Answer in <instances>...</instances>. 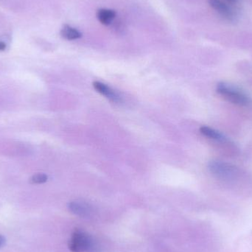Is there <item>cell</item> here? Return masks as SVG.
<instances>
[{
  "mask_svg": "<svg viewBox=\"0 0 252 252\" xmlns=\"http://www.w3.org/2000/svg\"><path fill=\"white\" fill-rule=\"evenodd\" d=\"M47 175L44 174V173H38V174L34 175L32 178H31V181L32 184H43L45 183L47 181Z\"/></svg>",
  "mask_w": 252,
  "mask_h": 252,
  "instance_id": "10",
  "label": "cell"
},
{
  "mask_svg": "<svg viewBox=\"0 0 252 252\" xmlns=\"http://www.w3.org/2000/svg\"><path fill=\"white\" fill-rule=\"evenodd\" d=\"M210 5L221 17L229 22H234L237 19L236 10L225 0H209Z\"/></svg>",
  "mask_w": 252,
  "mask_h": 252,
  "instance_id": "4",
  "label": "cell"
},
{
  "mask_svg": "<svg viewBox=\"0 0 252 252\" xmlns=\"http://www.w3.org/2000/svg\"><path fill=\"white\" fill-rule=\"evenodd\" d=\"M61 35L66 40H76L82 36V34L76 28H72L70 25H63L61 30Z\"/></svg>",
  "mask_w": 252,
  "mask_h": 252,
  "instance_id": "8",
  "label": "cell"
},
{
  "mask_svg": "<svg viewBox=\"0 0 252 252\" xmlns=\"http://www.w3.org/2000/svg\"><path fill=\"white\" fill-rule=\"evenodd\" d=\"M209 170L211 174L222 182H238L244 175L238 167L221 161H212L209 164Z\"/></svg>",
  "mask_w": 252,
  "mask_h": 252,
  "instance_id": "2",
  "label": "cell"
},
{
  "mask_svg": "<svg viewBox=\"0 0 252 252\" xmlns=\"http://www.w3.org/2000/svg\"><path fill=\"white\" fill-rule=\"evenodd\" d=\"M69 208L71 212L78 216H86L90 211L88 206L78 201L71 202L69 204Z\"/></svg>",
  "mask_w": 252,
  "mask_h": 252,
  "instance_id": "9",
  "label": "cell"
},
{
  "mask_svg": "<svg viewBox=\"0 0 252 252\" xmlns=\"http://www.w3.org/2000/svg\"><path fill=\"white\" fill-rule=\"evenodd\" d=\"M92 241L89 235L81 230H75L69 241V248L72 252H85L90 250Z\"/></svg>",
  "mask_w": 252,
  "mask_h": 252,
  "instance_id": "3",
  "label": "cell"
},
{
  "mask_svg": "<svg viewBox=\"0 0 252 252\" xmlns=\"http://www.w3.org/2000/svg\"><path fill=\"white\" fill-rule=\"evenodd\" d=\"M6 47H7V45H6L5 43L3 42V41H0V51H4Z\"/></svg>",
  "mask_w": 252,
  "mask_h": 252,
  "instance_id": "12",
  "label": "cell"
},
{
  "mask_svg": "<svg viewBox=\"0 0 252 252\" xmlns=\"http://www.w3.org/2000/svg\"><path fill=\"white\" fill-rule=\"evenodd\" d=\"M200 131L204 136L215 141V142L223 144H228L229 142L227 138L223 136L219 130L212 128V127H208V126H202L200 128Z\"/></svg>",
  "mask_w": 252,
  "mask_h": 252,
  "instance_id": "6",
  "label": "cell"
},
{
  "mask_svg": "<svg viewBox=\"0 0 252 252\" xmlns=\"http://www.w3.org/2000/svg\"><path fill=\"white\" fill-rule=\"evenodd\" d=\"M93 87L102 95L105 96L114 103H119L121 101V97L111 87H108L106 84H103L100 81H94Z\"/></svg>",
  "mask_w": 252,
  "mask_h": 252,
  "instance_id": "5",
  "label": "cell"
},
{
  "mask_svg": "<svg viewBox=\"0 0 252 252\" xmlns=\"http://www.w3.org/2000/svg\"><path fill=\"white\" fill-rule=\"evenodd\" d=\"M216 92L218 94L226 101L240 106H247L251 103L250 96L238 87L220 82L217 84Z\"/></svg>",
  "mask_w": 252,
  "mask_h": 252,
  "instance_id": "1",
  "label": "cell"
},
{
  "mask_svg": "<svg viewBox=\"0 0 252 252\" xmlns=\"http://www.w3.org/2000/svg\"><path fill=\"white\" fill-rule=\"evenodd\" d=\"M97 17L100 23L104 25H109L116 17V12L111 9H100L97 10Z\"/></svg>",
  "mask_w": 252,
  "mask_h": 252,
  "instance_id": "7",
  "label": "cell"
},
{
  "mask_svg": "<svg viewBox=\"0 0 252 252\" xmlns=\"http://www.w3.org/2000/svg\"><path fill=\"white\" fill-rule=\"evenodd\" d=\"M225 1H228V2H237V1H239V0H225Z\"/></svg>",
  "mask_w": 252,
  "mask_h": 252,
  "instance_id": "13",
  "label": "cell"
},
{
  "mask_svg": "<svg viewBox=\"0 0 252 252\" xmlns=\"http://www.w3.org/2000/svg\"><path fill=\"white\" fill-rule=\"evenodd\" d=\"M4 244H5V238L3 235H0V248L2 247Z\"/></svg>",
  "mask_w": 252,
  "mask_h": 252,
  "instance_id": "11",
  "label": "cell"
}]
</instances>
